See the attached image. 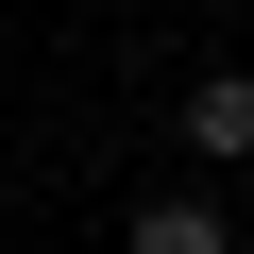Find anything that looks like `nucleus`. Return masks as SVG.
I'll use <instances>...</instances> for the list:
<instances>
[{"label": "nucleus", "instance_id": "f03ea898", "mask_svg": "<svg viewBox=\"0 0 254 254\" xmlns=\"http://www.w3.org/2000/svg\"><path fill=\"white\" fill-rule=\"evenodd\" d=\"M119 254H237V237H220V203H153V220L119 237Z\"/></svg>", "mask_w": 254, "mask_h": 254}, {"label": "nucleus", "instance_id": "f257e3e1", "mask_svg": "<svg viewBox=\"0 0 254 254\" xmlns=\"http://www.w3.org/2000/svg\"><path fill=\"white\" fill-rule=\"evenodd\" d=\"M187 153H203V170L254 153V68H203V85H187Z\"/></svg>", "mask_w": 254, "mask_h": 254}]
</instances>
